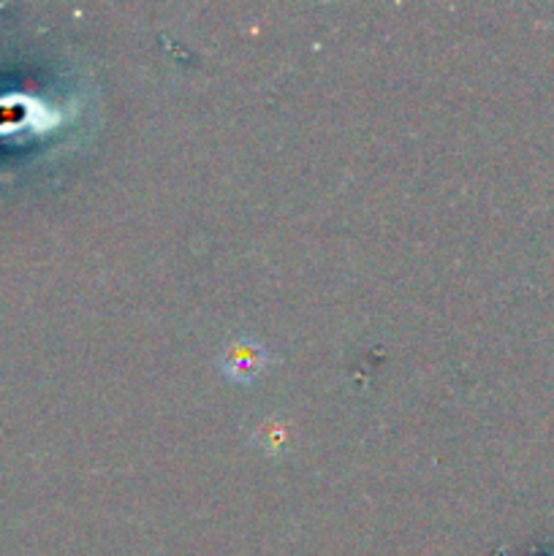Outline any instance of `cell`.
<instances>
[{
	"label": "cell",
	"instance_id": "obj_1",
	"mask_svg": "<svg viewBox=\"0 0 554 556\" xmlns=\"http://www.w3.org/2000/svg\"><path fill=\"white\" fill-rule=\"evenodd\" d=\"M261 364H264V351L261 348H228L226 353V372L231 375L234 380H250L255 372L261 369Z\"/></svg>",
	"mask_w": 554,
	"mask_h": 556
}]
</instances>
